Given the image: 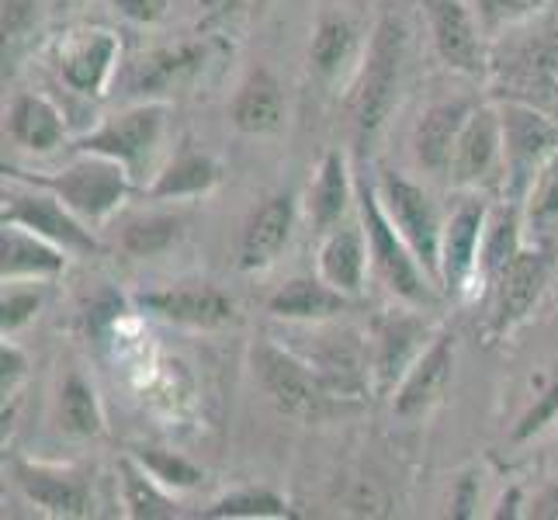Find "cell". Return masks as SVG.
<instances>
[{"instance_id": "484cf974", "label": "cell", "mask_w": 558, "mask_h": 520, "mask_svg": "<svg viewBox=\"0 0 558 520\" xmlns=\"http://www.w3.org/2000/svg\"><path fill=\"white\" fill-rule=\"evenodd\" d=\"M122 486H125V504L132 517H146V520H160V517H174V504L157 489L149 469L132 465V461H122Z\"/></svg>"}, {"instance_id": "f1b7e54d", "label": "cell", "mask_w": 558, "mask_h": 520, "mask_svg": "<svg viewBox=\"0 0 558 520\" xmlns=\"http://www.w3.org/2000/svg\"><path fill=\"white\" fill-rule=\"evenodd\" d=\"M178 233H181V222L174 216H149V219H136L125 226L122 246L136 257H153V254H163V250L178 240Z\"/></svg>"}, {"instance_id": "ac0fdd59", "label": "cell", "mask_w": 558, "mask_h": 520, "mask_svg": "<svg viewBox=\"0 0 558 520\" xmlns=\"http://www.w3.org/2000/svg\"><path fill=\"white\" fill-rule=\"evenodd\" d=\"M469 105L465 101H451V105H437L423 114V122L416 125V157L423 167L430 170H448L454 146L461 136V125L469 119Z\"/></svg>"}, {"instance_id": "e575fe53", "label": "cell", "mask_w": 558, "mask_h": 520, "mask_svg": "<svg viewBox=\"0 0 558 520\" xmlns=\"http://www.w3.org/2000/svg\"><path fill=\"white\" fill-rule=\"evenodd\" d=\"M513 216L507 219H499V226L493 229V237L486 243V267L493 275H499L504 267L510 264V257L517 254V233H513Z\"/></svg>"}, {"instance_id": "f546056e", "label": "cell", "mask_w": 558, "mask_h": 520, "mask_svg": "<svg viewBox=\"0 0 558 520\" xmlns=\"http://www.w3.org/2000/svg\"><path fill=\"white\" fill-rule=\"evenodd\" d=\"M63 423L66 431L90 437L101 431V410H98V399H94L90 385L81 378H70L63 385Z\"/></svg>"}, {"instance_id": "2e32d148", "label": "cell", "mask_w": 558, "mask_h": 520, "mask_svg": "<svg viewBox=\"0 0 558 520\" xmlns=\"http://www.w3.org/2000/svg\"><path fill=\"white\" fill-rule=\"evenodd\" d=\"M119 56V38L111 32H90L63 52V76L66 84L84 94H101L108 73Z\"/></svg>"}, {"instance_id": "74e56055", "label": "cell", "mask_w": 558, "mask_h": 520, "mask_svg": "<svg viewBox=\"0 0 558 520\" xmlns=\"http://www.w3.org/2000/svg\"><path fill=\"white\" fill-rule=\"evenodd\" d=\"M132 22H160L167 14V0H111Z\"/></svg>"}, {"instance_id": "8fae6325", "label": "cell", "mask_w": 558, "mask_h": 520, "mask_svg": "<svg viewBox=\"0 0 558 520\" xmlns=\"http://www.w3.org/2000/svg\"><path fill=\"white\" fill-rule=\"evenodd\" d=\"M143 305L163 319H174L184 326H205V330L236 319L233 302H229L219 288H208V285H187V288L153 292V295H143Z\"/></svg>"}, {"instance_id": "7402d4cb", "label": "cell", "mask_w": 558, "mask_h": 520, "mask_svg": "<svg viewBox=\"0 0 558 520\" xmlns=\"http://www.w3.org/2000/svg\"><path fill=\"white\" fill-rule=\"evenodd\" d=\"M343 305H348V299H343V292H337L333 285L295 278L271 299V313L281 319H326L340 313Z\"/></svg>"}, {"instance_id": "4316f807", "label": "cell", "mask_w": 558, "mask_h": 520, "mask_svg": "<svg viewBox=\"0 0 558 520\" xmlns=\"http://www.w3.org/2000/svg\"><path fill=\"white\" fill-rule=\"evenodd\" d=\"M416 340H420V326L413 319L385 323V330L378 337V378H381V385H392V378L407 368Z\"/></svg>"}, {"instance_id": "9c48e42d", "label": "cell", "mask_w": 558, "mask_h": 520, "mask_svg": "<svg viewBox=\"0 0 558 520\" xmlns=\"http://www.w3.org/2000/svg\"><path fill=\"white\" fill-rule=\"evenodd\" d=\"M548 281V261L542 254H524L517 250L510 264L499 271V292H496V330H510L521 323L534 302L542 299Z\"/></svg>"}, {"instance_id": "8992f818", "label": "cell", "mask_w": 558, "mask_h": 520, "mask_svg": "<svg viewBox=\"0 0 558 520\" xmlns=\"http://www.w3.org/2000/svg\"><path fill=\"white\" fill-rule=\"evenodd\" d=\"M160 132H163V108L146 105V108H132L125 114H114L105 129H98L94 136H87L81 143V149L119 160L132 173V170L143 167V160L153 153V146L160 143Z\"/></svg>"}, {"instance_id": "7bdbcfd3", "label": "cell", "mask_w": 558, "mask_h": 520, "mask_svg": "<svg viewBox=\"0 0 558 520\" xmlns=\"http://www.w3.org/2000/svg\"><path fill=\"white\" fill-rule=\"evenodd\" d=\"M198 4H205L208 11H229V8H233V4H243V0H198Z\"/></svg>"}, {"instance_id": "d590c367", "label": "cell", "mask_w": 558, "mask_h": 520, "mask_svg": "<svg viewBox=\"0 0 558 520\" xmlns=\"http://www.w3.org/2000/svg\"><path fill=\"white\" fill-rule=\"evenodd\" d=\"M558 413V382L551 385V389L534 402V407L521 416V423H517V431H513V437L517 440H527V437H534L542 427H548V420Z\"/></svg>"}, {"instance_id": "ba28073f", "label": "cell", "mask_w": 558, "mask_h": 520, "mask_svg": "<svg viewBox=\"0 0 558 520\" xmlns=\"http://www.w3.org/2000/svg\"><path fill=\"white\" fill-rule=\"evenodd\" d=\"M499 119H504V157L513 173V191H521L534 181V170H542L545 153L555 146V129L542 114L517 105H510Z\"/></svg>"}, {"instance_id": "7a4b0ae2", "label": "cell", "mask_w": 558, "mask_h": 520, "mask_svg": "<svg viewBox=\"0 0 558 520\" xmlns=\"http://www.w3.org/2000/svg\"><path fill=\"white\" fill-rule=\"evenodd\" d=\"M402 46H407V32L396 17H381L375 28V43L368 52V66H364V81L357 94V129L361 136L385 122L392 101H396V84H399V66H402Z\"/></svg>"}, {"instance_id": "ab89813d", "label": "cell", "mask_w": 558, "mask_h": 520, "mask_svg": "<svg viewBox=\"0 0 558 520\" xmlns=\"http://www.w3.org/2000/svg\"><path fill=\"white\" fill-rule=\"evenodd\" d=\"M35 17V0H4V35H17Z\"/></svg>"}, {"instance_id": "83f0119b", "label": "cell", "mask_w": 558, "mask_h": 520, "mask_svg": "<svg viewBox=\"0 0 558 520\" xmlns=\"http://www.w3.org/2000/svg\"><path fill=\"white\" fill-rule=\"evenodd\" d=\"M351 49H354L351 22H343V17H326V22L316 28V38H313V66L330 76L348 63Z\"/></svg>"}, {"instance_id": "f35d334b", "label": "cell", "mask_w": 558, "mask_h": 520, "mask_svg": "<svg viewBox=\"0 0 558 520\" xmlns=\"http://www.w3.org/2000/svg\"><path fill=\"white\" fill-rule=\"evenodd\" d=\"M38 310V295H8L4 299V334L17 330Z\"/></svg>"}, {"instance_id": "d6986e66", "label": "cell", "mask_w": 558, "mask_h": 520, "mask_svg": "<svg viewBox=\"0 0 558 520\" xmlns=\"http://www.w3.org/2000/svg\"><path fill=\"white\" fill-rule=\"evenodd\" d=\"M17 483H22L25 496L32 504H38L49 513L60 517H84L90 510V496L81 479L63 475V472H49V469H32V465H17Z\"/></svg>"}, {"instance_id": "4dcf8cb0", "label": "cell", "mask_w": 558, "mask_h": 520, "mask_svg": "<svg viewBox=\"0 0 558 520\" xmlns=\"http://www.w3.org/2000/svg\"><path fill=\"white\" fill-rule=\"evenodd\" d=\"M531 222L534 226L558 222V153H551L531 181Z\"/></svg>"}, {"instance_id": "3957f363", "label": "cell", "mask_w": 558, "mask_h": 520, "mask_svg": "<svg viewBox=\"0 0 558 520\" xmlns=\"http://www.w3.org/2000/svg\"><path fill=\"white\" fill-rule=\"evenodd\" d=\"M257 375L264 382V389L275 396V402L292 416L316 420L326 413V402H330V389L323 385L316 368L302 364L299 358L278 351L271 343H260L254 351Z\"/></svg>"}, {"instance_id": "d6a6232c", "label": "cell", "mask_w": 558, "mask_h": 520, "mask_svg": "<svg viewBox=\"0 0 558 520\" xmlns=\"http://www.w3.org/2000/svg\"><path fill=\"white\" fill-rule=\"evenodd\" d=\"M140 461L149 469L153 479H160V483H170L178 489H191L202 479V472L195 465H187L181 455H167V451H157V448H146V451H140Z\"/></svg>"}, {"instance_id": "44dd1931", "label": "cell", "mask_w": 558, "mask_h": 520, "mask_svg": "<svg viewBox=\"0 0 558 520\" xmlns=\"http://www.w3.org/2000/svg\"><path fill=\"white\" fill-rule=\"evenodd\" d=\"M319 275L337 292L351 295L361 288L364 278V240L357 229H333L319 250Z\"/></svg>"}, {"instance_id": "8d00e7d4", "label": "cell", "mask_w": 558, "mask_h": 520, "mask_svg": "<svg viewBox=\"0 0 558 520\" xmlns=\"http://www.w3.org/2000/svg\"><path fill=\"white\" fill-rule=\"evenodd\" d=\"M537 8H542V0H478V11L489 25L513 22V17H524Z\"/></svg>"}, {"instance_id": "cb8c5ba5", "label": "cell", "mask_w": 558, "mask_h": 520, "mask_svg": "<svg viewBox=\"0 0 558 520\" xmlns=\"http://www.w3.org/2000/svg\"><path fill=\"white\" fill-rule=\"evenodd\" d=\"M310 198H313L310 202L313 219L319 229H330L343 216V205H348V167H343L340 153H330V157L323 160V170Z\"/></svg>"}, {"instance_id": "7c38bea8", "label": "cell", "mask_w": 558, "mask_h": 520, "mask_svg": "<svg viewBox=\"0 0 558 520\" xmlns=\"http://www.w3.org/2000/svg\"><path fill=\"white\" fill-rule=\"evenodd\" d=\"M499 149H504V119L493 108H478L472 111L465 125H461V136L451 157V170L458 181H478L486 178L489 167L496 164Z\"/></svg>"}, {"instance_id": "836d02e7", "label": "cell", "mask_w": 558, "mask_h": 520, "mask_svg": "<svg viewBox=\"0 0 558 520\" xmlns=\"http://www.w3.org/2000/svg\"><path fill=\"white\" fill-rule=\"evenodd\" d=\"M284 504L271 493H240L208 510V517H284Z\"/></svg>"}, {"instance_id": "9a60e30c", "label": "cell", "mask_w": 558, "mask_h": 520, "mask_svg": "<svg viewBox=\"0 0 558 520\" xmlns=\"http://www.w3.org/2000/svg\"><path fill=\"white\" fill-rule=\"evenodd\" d=\"M483 205H461L451 222L440 233V278L448 288H461L472 275L475 257H478V240H483Z\"/></svg>"}, {"instance_id": "6da1fadb", "label": "cell", "mask_w": 558, "mask_h": 520, "mask_svg": "<svg viewBox=\"0 0 558 520\" xmlns=\"http://www.w3.org/2000/svg\"><path fill=\"white\" fill-rule=\"evenodd\" d=\"M28 184H38L52 191L70 211L84 219H105L114 208L122 205L125 191H129V167L101 157V153H87L84 160L70 164L60 173H49V178H22Z\"/></svg>"}, {"instance_id": "ffe728a7", "label": "cell", "mask_w": 558, "mask_h": 520, "mask_svg": "<svg viewBox=\"0 0 558 520\" xmlns=\"http://www.w3.org/2000/svg\"><path fill=\"white\" fill-rule=\"evenodd\" d=\"M229 119L240 132H271L281 125L284 119V98L281 87L275 84L271 73H250L246 84L240 87V94L233 98V108H229Z\"/></svg>"}, {"instance_id": "5b68a950", "label": "cell", "mask_w": 558, "mask_h": 520, "mask_svg": "<svg viewBox=\"0 0 558 520\" xmlns=\"http://www.w3.org/2000/svg\"><path fill=\"white\" fill-rule=\"evenodd\" d=\"M381 191H385V205H389V216L399 226V237L410 243L413 257L423 264V271L430 278H440V222L430 198L407 178H396V173L385 178Z\"/></svg>"}, {"instance_id": "e0dca14e", "label": "cell", "mask_w": 558, "mask_h": 520, "mask_svg": "<svg viewBox=\"0 0 558 520\" xmlns=\"http://www.w3.org/2000/svg\"><path fill=\"white\" fill-rule=\"evenodd\" d=\"M0 271L4 278H28V275H56L63 271V254L56 250L52 240L25 233V226L17 229V222H4L0 233Z\"/></svg>"}, {"instance_id": "52a82bcc", "label": "cell", "mask_w": 558, "mask_h": 520, "mask_svg": "<svg viewBox=\"0 0 558 520\" xmlns=\"http://www.w3.org/2000/svg\"><path fill=\"white\" fill-rule=\"evenodd\" d=\"M4 222L25 226V229H32V233L52 240L56 246L76 250V254H90V250H98L94 237L70 216L52 191L49 195H8L4 198Z\"/></svg>"}, {"instance_id": "1f68e13d", "label": "cell", "mask_w": 558, "mask_h": 520, "mask_svg": "<svg viewBox=\"0 0 558 520\" xmlns=\"http://www.w3.org/2000/svg\"><path fill=\"white\" fill-rule=\"evenodd\" d=\"M202 49L198 46H181V49H167L157 52L153 60L143 66V87H167L170 81H178L181 73L195 70L202 63Z\"/></svg>"}, {"instance_id": "b9f144b4", "label": "cell", "mask_w": 558, "mask_h": 520, "mask_svg": "<svg viewBox=\"0 0 558 520\" xmlns=\"http://www.w3.org/2000/svg\"><path fill=\"white\" fill-rule=\"evenodd\" d=\"M534 517H558V489H551V493H545L542 499H537Z\"/></svg>"}, {"instance_id": "30bf717a", "label": "cell", "mask_w": 558, "mask_h": 520, "mask_svg": "<svg viewBox=\"0 0 558 520\" xmlns=\"http://www.w3.org/2000/svg\"><path fill=\"white\" fill-rule=\"evenodd\" d=\"M423 8L430 14L434 43L440 60L461 73L483 70V46H478L475 25L461 0H423Z\"/></svg>"}, {"instance_id": "d4e9b609", "label": "cell", "mask_w": 558, "mask_h": 520, "mask_svg": "<svg viewBox=\"0 0 558 520\" xmlns=\"http://www.w3.org/2000/svg\"><path fill=\"white\" fill-rule=\"evenodd\" d=\"M211 184H216V164L208 157L187 153V157L174 160L160 173V181L153 184L149 195L153 198H181V195H198V191H205Z\"/></svg>"}, {"instance_id": "603a6c76", "label": "cell", "mask_w": 558, "mask_h": 520, "mask_svg": "<svg viewBox=\"0 0 558 520\" xmlns=\"http://www.w3.org/2000/svg\"><path fill=\"white\" fill-rule=\"evenodd\" d=\"M11 136L28 149H52L63 143V122L43 98H17L11 108Z\"/></svg>"}, {"instance_id": "60d3db41", "label": "cell", "mask_w": 558, "mask_h": 520, "mask_svg": "<svg viewBox=\"0 0 558 520\" xmlns=\"http://www.w3.org/2000/svg\"><path fill=\"white\" fill-rule=\"evenodd\" d=\"M22 364H25V361H22V354H17L14 347H8V343H4V396H8V389L14 385V378L22 375Z\"/></svg>"}, {"instance_id": "5bb4252c", "label": "cell", "mask_w": 558, "mask_h": 520, "mask_svg": "<svg viewBox=\"0 0 558 520\" xmlns=\"http://www.w3.org/2000/svg\"><path fill=\"white\" fill-rule=\"evenodd\" d=\"M292 222H295V208H292V198L288 195L267 198L257 208V216L250 219L246 233H243V246H240V264L246 267V271L267 267L281 254L288 237H292Z\"/></svg>"}, {"instance_id": "4fadbf2b", "label": "cell", "mask_w": 558, "mask_h": 520, "mask_svg": "<svg viewBox=\"0 0 558 520\" xmlns=\"http://www.w3.org/2000/svg\"><path fill=\"white\" fill-rule=\"evenodd\" d=\"M451 364H454V340L437 337V343L416 358L407 382H402V389L396 396V413L416 416L427 407H434L437 396L445 392V385L451 378Z\"/></svg>"}, {"instance_id": "277c9868", "label": "cell", "mask_w": 558, "mask_h": 520, "mask_svg": "<svg viewBox=\"0 0 558 520\" xmlns=\"http://www.w3.org/2000/svg\"><path fill=\"white\" fill-rule=\"evenodd\" d=\"M361 219L364 229H368V240H372V257L378 275L389 281V288L396 295L410 299V302H427V285H423V275L416 261L410 257V243L396 237V229L389 222V216L381 211V202L375 198V191L361 188Z\"/></svg>"}]
</instances>
